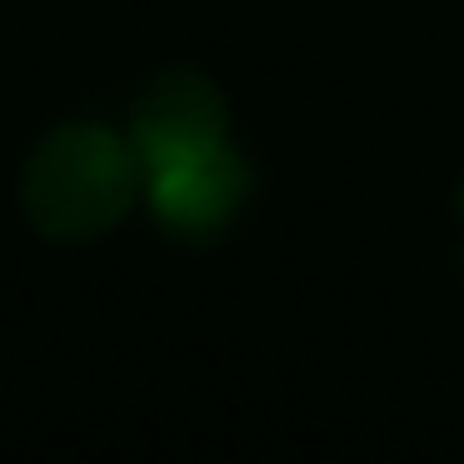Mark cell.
I'll list each match as a JSON object with an SVG mask.
<instances>
[{
    "label": "cell",
    "mask_w": 464,
    "mask_h": 464,
    "mask_svg": "<svg viewBox=\"0 0 464 464\" xmlns=\"http://www.w3.org/2000/svg\"><path fill=\"white\" fill-rule=\"evenodd\" d=\"M459 210H464V190H459Z\"/></svg>",
    "instance_id": "cell-4"
},
{
    "label": "cell",
    "mask_w": 464,
    "mask_h": 464,
    "mask_svg": "<svg viewBox=\"0 0 464 464\" xmlns=\"http://www.w3.org/2000/svg\"><path fill=\"white\" fill-rule=\"evenodd\" d=\"M145 195H150L155 220L175 240L205 245L235 225L245 195H250V165L230 145H210L200 155L145 170Z\"/></svg>",
    "instance_id": "cell-2"
},
{
    "label": "cell",
    "mask_w": 464,
    "mask_h": 464,
    "mask_svg": "<svg viewBox=\"0 0 464 464\" xmlns=\"http://www.w3.org/2000/svg\"><path fill=\"white\" fill-rule=\"evenodd\" d=\"M225 121H230L225 95L210 75L190 71V65L155 75L135 101V121H130V145L140 155V170L225 145Z\"/></svg>",
    "instance_id": "cell-3"
},
{
    "label": "cell",
    "mask_w": 464,
    "mask_h": 464,
    "mask_svg": "<svg viewBox=\"0 0 464 464\" xmlns=\"http://www.w3.org/2000/svg\"><path fill=\"white\" fill-rule=\"evenodd\" d=\"M140 155L105 125H61L31 150L21 175L25 220L61 245L101 240L140 195Z\"/></svg>",
    "instance_id": "cell-1"
}]
</instances>
